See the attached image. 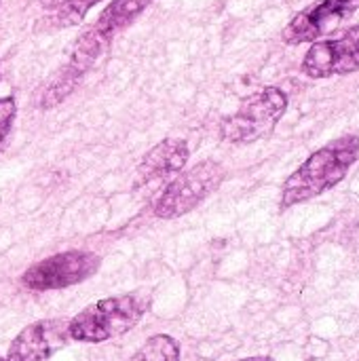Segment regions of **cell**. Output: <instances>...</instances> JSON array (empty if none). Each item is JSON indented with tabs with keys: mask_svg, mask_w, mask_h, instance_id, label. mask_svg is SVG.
<instances>
[{
	"mask_svg": "<svg viewBox=\"0 0 359 361\" xmlns=\"http://www.w3.org/2000/svg\"><path fill=\"white\" fill-rule=\"evenodd\" d=\"M359 157L358 135H343L315 150L284 184L281 209L294 207L334 188L355 165Z\"/></svg>",
	"mask_w": 359,
	"mask_h": 361,
	"instance_id": "obj_1",
	"label": "cell"
},
{
	"mask_svg": "<svg viewBox=\"0 0 359 361\" xmlns=\"http://www.w3.org/2000/svg\"><path fill=\"white\" fill-rule=\"evenodd\" d=\"M142 294H123L99 300L68 322V336L78 343H104L116 338L140 324L148 309Z\"/></svg>",
	"mask_w": 359,
	"mask_h": 361,
	"instance_id": "obj_2",
	"label": "cell"
},
{
	"mask_svg": "<svg viewBox=\"0 0 359 361\" xmlns=\"http://www.w3.org/2000/svg\"><path fill=\"white\" fill-rule=\"evenodd\" d=\"M288 95L277 87H264L245 97L239 108L222 121V137L231 144H252L273 133L286 114Z\"/></svg>",
	"mask_w": 359,
	"mask_h": 361,
	"instance_id": "obj_3",
	"label": "cell"
},
{
	"mask_svg": "<svg viewBox=\"0 0 359 361\" xmlns=\"http://www.w3.org/2000/svg\"><path fill=\"white\" fill-rule=\"evenodd\" d=\"M152 2L154 0H110L95 23L78 36L68 63L85 76V72L102 57L114 36L127 30Z\"/></svg>",
	"mask_w": 359,
	"mask_h": 361,
	"instance_id": "obj_4",
	"label": "cell"
},
{
	"mask_svg": "<svg viewBox=\"0 0 359 361\" xmlns=\"http://www.w3.org/2000/svg\"><path fill=\"white\" fill-rule=\"evenodd\" d=\"M224 180V169L216 161H201L188 171L180 173L154 203V216L161 220H174L197 205H201Z\"/></svg>",
	"mask_w": 359,
	"mask_h": 361,
	"instance_id": "obj_5",
	"label": "cell"
},
{
	"mask_svg": "<svg viewBox=\"0 0 359 361\" xmlns=\"http://www.w3.org/2000/svg\"><path fill=\"white\" fill-rule=\"evenodd\" d=\"M99 269V258L91 252H63L49 256L34 267H30L21 283L32 292H49V290H63L76 286Z\"/></svg>",
	"mask_w": 359,
	"mask_h": 361,
	"instance_id": "obj_6",
	"label": "cell"
},
{
	"mask_svg": "<svg viewBox=\"0 0 359 361\" xmlns=\"http://www.w3.org/2000/svg\"><path fill=\"white\" fill-rule=\"evenodd\" d=\"M358 8L359 0H315L290 19L281 38L286 44L315 42L334 32Z\"/></svg>",
	"mask_w": 359,
	"mask_h": 361,
	"instance_id": "obj_7",
	"label": "cell"
},
{
	"mask_svg": "<svg viewBox=\"0 0 359 361\" xmlns=\"http://www.w3.org/2000/svg\"><path fill=\"white\" fill-rule=\"evenodd\" d=\"M359 70V25L328 40H315L303 59V72L311 78L345 76Z\"/></svg>",
	"mask_w": 359,
	"mask_h": 361,
	"instance_id": "obj_8",
	"label": "cell"
},
{
	"mask_svg": "<svg viewBox=\"0 0 359 361\" xmlns=\"http://www.w3.org/2000/svg\"><path fill=\"white\" fill-rule=\"evenodd\" d=\"M68 336V324L61 322H36L23 328L8 347L6 361H44L57 351Z\"/></svg>",
	"mask_w": 359,
	"mask_h": 361,
	"instance_id": "obj_9",
	"label": "cell"
},
{
	"mask_svg": "<svg viewBox=\"0 0 359 361\" xmlns=\"http://www.w3.org/2000/svg\"><path fill=\"white\" fill-rule=\"evenodd\" d=\"M190 157V148L180 137H167L161 140L154 148H150L142 163L138 165L135 176V188L148 186L152 182H161L167 176L180 171Z\"/></svg>",
	"mask_w": 359,
	"mask_h": 361,
	"instance_id": "obj_10",
	"label": "cell"
},
{
	"mask_svg": "<svg viewBox=\"0 0 359 361\" xmlns=\"http://www.w3.org/2000/svg\"><path fill=\"white\" fill-rule=\"evenodd\" d=\"M80 78H83V74L76 72L70 63H66V66L53 76V80L49 82V87L44 89L40 104H42L44 108L57 106L59 102H63V99L74 91V87H76V82H78Z\"/></svg>",
	"mask_w": 359,
	"mask_h": 361,
	"instance_id": "obj_11",
	"label": "cell"
},
{
	"mask_svg": "<svg viewBox=\"0 0 359 361\" xmlns=\"http://www.w3.org/2000/svg\"><path fill=\"white\" fill-rule=\"evenodd\" d=\"M102 0H63L57 8H55V13L49 17V25L53 27V30H63V27H72V25H78L85 17H87V13L95 6V4H99Z\"/></svg>",
	"mask_w": 359,
	"mask_h": 361,
	"instance_id": "obj_12",
	"label": "cell"
},
{
	"mask_svg": "<svg viewBox=\"0 0 359 361\" xmlns=\"http://www.w3.org/2000/svg\"><path fill=\"white\" fill-rule=\"evenodd\" d=\"M131 361H180V349L171 336L157 334L138 349Z\"/></svg>",
	"mask_w": 359,
	"mask_h": 361,
	"instance_id": "obj_13",
	"label": "cell"
},
{
	"mask_svg": "<svg viewBox=\"0 0 359 361\" xmlns=\"http://www.w3.org/2000/svg\"><path fill=\"white\" fill-rule=\"evenodd\" d=\"M17 114V104L13 97H0V144L6 140L13 118Z\"/></svg>",
	"mask_w": 359,
	"mask_h": 361,
	"instance_id": "obj_14",
	"label": "cell"
},
{
	"mask_svg": "<svg viewBox=\"0 0 359 361\" xmlns=\"http://www.w3.org/2000/svg\"><path fill=\"white\" fill-rule=\"evenodd\" d=\"M241 361H273L271 357H248V360H241Z\"/></svg>",
	"mask_w": 359,
	"mask_h": 361,
	"instance_id": "obj_15",
	"label": "cell"
},
{
	"mask_svg": "<svg viewBox=\"0 0 359 361\" xmlns=\"http://www.w3.org/2000/svg\"><path fill=\"white\" fill-rule=\"evenodd\" d=\"M0 361H6V360H0Z\"/></svg>",
	"mask_w": 359,
	"mask_h": 361,
	"instance_id": "obj_16",
	"label": "cell"
},
{
	"mask_svg": "<svg viewBox=\"0 0 359 361\" xmlns=\"http://www.w3.org/2000/svg\"><path fill=\"white\" fill-rule=\"evenodd\" d=\"M0 2H2V0H0Z\"/></svg>",
	"mask_w": 359,
	"mask_h": 361,
	"instance_id": "obj_17",
	"label": "cell"
}]
</instances>
